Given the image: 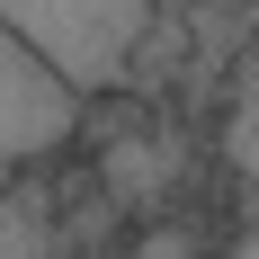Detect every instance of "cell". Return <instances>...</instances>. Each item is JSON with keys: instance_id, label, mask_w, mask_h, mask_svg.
Here are the masks:
<instances>
[{"instance_id": "6", "label": "cell", "mask_w": 259, "mask_h": 259, "mask_svg": "<svg viewBox=\"0 0 259 259\" xmlns=\"http://www.w3.org/2000/svg\"><path fill=\"white\" fill-rule=\"evenodd\" d=\"M224 250H241V259H259V224H250V233H224Z\"/></svg>"}, {"instance_id": "5", "label": "cell", "mask_w": 259, "mask_h": 259, "mask_svg": "<svg viewBox=\"0 0 259 259\" xmlns=\"http://www.w3.org/2000/svg\"><path fill=\"white\" fill-rule=\"evenodd\" d=\"M134 250L179 259V250H214V233H206V224H143V233H134Z\"/></svg>"}, {"instance_id": "1", "label": "cell", "mask_w": 259, "mask_h": 259, "mask_svg": "<svg viewBox=\"0 0 259 259\" xmlns=\"http://www.w3.org/2000/svg\"><path fill=\"white\" fill-rule=\"evenodd\" d=\"M152 18H161V0H0V27H18L80 99L125 90L134 45Z\"/></svg>"}, {"instance_id": "4", "label": "cell", "mask_w": 259, "mask_h": 259, "mask_svg": "<svg viewBox=\"0 0 259 259\" xmlns=\"http://www.w3.org/2000/svg\"><path fill=\"white\" fill-rule=\"evenodd\" d=\"M224 161H233V179H241V188H259V90L224 116Z\"/></svg>"}, {"instance_id": "2", "label": "cell", "mask_w": 259, "mask_h": 259, "mask_svg": "<svg viewBox=\"0 0 259 259\" xmlns=\"http://www.w3.org/2000/svg\"><path fill=\"white\" fill-rule=\"evenodd\" d=\"M80 90L54 72L45 54L27 45L18 27H0V188L36 170V161H63L80 143Z\"/></svg>"}, {"instance_id": "7", "label": "cell", "mask_w": 259, "mask_h": 259, "mask_svg": "<svg viewBox=\"0 0 259 259\" xmlns=\"http://www.w3.org/2000/svg\"><path fill=\"white\" fill-rule=\"evenodd\" d=\"M250 90H259V54H250Z\"/></svg>"}, {"instance_id": "3", "label": "cell", "mask_w": 259, "mask_h": 259, "mask_svg": "<svg viewBox=\"0 0 259 259\" xmlns=\"http://www.w3.org/2000/svg\"><path fill=\"white\" fill-rule=\"evenodd\" d=\"M45 170L54 161H36V170H18V179L0 188V250H63V224H54V197L45 188Z\"/></svg>"}]
</instances>
